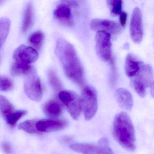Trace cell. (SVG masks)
Here are the masks:
<instances>
[{
  "label": "cell",
  "instance_id": "1",
  "mask_svg": "<svg viewBox=\"0 0 154 154\" xmlns=\"http://www.w3.org/2000/svg\"><path fill=\"white\" fill-rule=\"evenodd\" d=\"M55 53L68 78L80 86L84 85L83 70L73 46L60 38L57 43Z\"/></svg>",
  "mask_w": 154,
  "mask_h": 154
},
{
  "label": "cell",
  "instance_id": "2",
  "mask_svg": "<svg viewBox=\"0 0 154 154\" xmlns=\"http://www.w3.org/2000/svg\"><path fill=\"white\" fill-rule=\"evenodd\" d=\"M112 135L116 141L126 150L132 151L136 149L135 128L126 112H119L114 117Z\"/></svg>",
  "mask_w": 154,
  "mask_h": 154
},
{
  "label": "cell",
  "instance_id": "3",
  "mask_svg": "<svg viewBox=\"0 0 154 154\" xmlns=\"http://www.w3.org/2000/svg\"><path fill=\"white\" fill-rule=\"evenodd\" d=\"M82 109L86 120H90L95 115L98 109L97 94L91 86L85 87L81 97Z\"/></svg>",
  "mask_w": 154,
  "mask_h": 154
},
{
  "label": "cell",
  "instance_id": "4",
  "mask_svg": "<svg viewBox=\"0 0 154 154\" xmlns=\"http://www.w3.org/2000/svg\"><path fill=\"white\" fill-rule=\"evenodd\" d=\"M24 89L26 94L31 100L38 101L42 99V90L40 80L35 70L33 68L26 75Z\"/></svg>",
  "mask_w": 154,
  "mask_h": 154
},
{
  "label": "cell",
  "instance_id": "5",
  "mask_svg": "<svg viewBox=\"0 0 154 154\" xmlns=\"http://www.w3.org/2000/svg\"><path fill=\"white\" fill-rule=\"evenodd\" d=\"M104 32H98L95 36V48L98 57L104 62L112 58L111 36Z\"/></svg>",
  "mask_w": 154,
  "mask_h": 154
},
{
  "label": "cell",
  "instance_id": "6",
  "mask_svg": "<svg viewBox=\"0 0 154 154\" xmlns=\"http://www.w3.org/2000/svg\"><path fill=\"white\" fill-rule=\"evenodd\" d=\"M58 96L60 100L66 106L72 117L75 119L78 118L82 110L81 98L71 91H62Z\"/></svg>",
  "mask_w": 154,
  "mask_h": 154
},
{
  "label": "cell",
  "instance_id": "7",
  "mask_svg": "<svg viewBox=\"0 0 154 154\" xmlns=\"http://www.w3.org/2000/svg\"><path fill=\"white\" fill-rule=\"evenodd\" d=\"M130 34L132 41L140 44L143 37V23L141 11L138 8L133 10L130 24Z\"/></svg>",
  "mask_w": 154,
  "mask_h": 154
},
{
  "label": "cell",
  "instance_id": "8",
  "mask_svg": "<svg viewBox=\"0 0 154 154\" xmlns=\"http://www.w3.org/2000/svg\"><path fill=\"white\" fill-rule=\"evenodd\" d=\"M38 57L35 49L25 45L18 48L13 55L15 63L25 65H30V64L37 60Z\"/></svg>",
  "mask_w": 154,
  "mask_h": 154
},
{
  "label": "cell",
  "instance_id": "9",
  "mask_svg": "<svg viewBox=\"0 0 154 154\" xmlns=\"http://www.w3.org/2000/svg\"><path fill=\"white\" fill-rule=\"evenodd\" d=\"M92 30L98 32H104L110 35H118L122 31L119 23L112 20L103 19H94L91 24Z\"/></svg>",
  "mask_w": 154,
  "mask_h": 154
},
{
  "label": "cell",
  "instance_id": "10",
  "mask_svg": "<svg viewBox=\"0 0 154 154\" xmlns=\"http://www.w3.org/2000/svg\"><path fill=\"white\" fill-rule=\"evenodd\" d=\"M70 148L73 150L83 154H115L109 146L93 144H74Z\"/></svg>",
  "mask_w": 154,
  "mask_h": 154
},
{
  "label": "cell",
  "instance_id": "11",
  "mask_svg": "<svg viewBox=\"0 0 154 154\" xmlns=\"http://www.w3.org/2000/svg\"><path fill=\"white\" fill-rule=\"evenodd\" d=\"M64 2L58 5L54 14L55 17L63 24L67 26H72L74 21L71 4L69 1Z\"/></svg>",
  "mask_w": 154,
  "mask_h": 154
},
{
  "label": "cell",
  "instance_id": "12",
  "mask_svg": "<svg viewBox=\"0 0 154 154\" xmlns=\"http://www.w3.org/2000/svg\"><path fill=\"white\" fill-rule=\"evenodd\" d=\"M115 97L119 106L126 110H130L133 105V99L130 92L123 88H120L115 91Z\"/></svg>",
  "mask_w": 154,
  "mask_h": 154
},
{
  "label": "cell",
  "instance_id": "13",
  "mask_svg": "<svg viewBox=\"0 0 154 154\" xmlns=\"http://www.w3.org/2000/svg\"><path fill=\"white\" fill-rule=\"evenodd\" d=\"M67 125V122L65 120L43 119L38 121L36 128L39 132H49L63 128Z\"/></svg>",
  "mask_w": 154,
  "mask_h": 154
},
{
  "label": "cell",
  "instance_id": "14",
  "mask_svg": "<svg viewBox=\"0 0 154 154\" xmlns=\"http://www.w3.org/2000/svg\"><path fill=\"white\" fill-rule=\"evenodd\" d=\"M143 64V63L139 61L132 54H128L125 59V71L126 75L130 78L136 76Z\"/></svg>",
  "mask_w": 154,
  "mask_h": 154
},
{
  "label": "cell",
  "instance_id": "15",
  "mask_svg": "<svg viewBox=\"0 0 154 154\" xmlns=\"http://www.w3.org/2000/svg\"><path fill=\"white\" fill-rule=\"evenodd\" d=\"M134 78L146 88L150 87L153 81L152 67L149 65L143 64L139 72Z\"/></svg>",
  "mask_w": 154,
  "mask_h": 154
},
{
  "label": "cell",
  "instance_id": "16",
  "mask_svg": "<svg viewBox=\"0 0 154 154\" xmlns=\"http://www.w3.org/2000/svg\"><path fill=\"white\" fill-rule=\"evenodd\" d=\"M44 111L45 114L48 117L56 118L62 113V106L57 101H50L45 105Z\"/></svg>",
  "mask_w": 154,
  "mask_h": 154
},
{
  "label": "cell",
  "instance_id": "17",
  "mask_svg": "<svg viewBox=\"0 0 154 154\" xmlns=\"http://www.w3.org/2000/svg\"><path fill=\"white\" fill-rule=\"evenodd\" d=\"M10 28V21L7 18H2L0 20V45L2 46L8 35Z\"/></svg>",
  "mask_w": 154,
  "mask_h": 154
},
{
  "label": "cell",
  "instance_id": "18",
  "mask_svg": "<svg viewBox=\"0 0 154 154\" xmlns=\"http://www.w3.org/2000/svg\"><path fill=\"white\" fill-rule=\"evenodd\" d=\"M0 109L5 119L14 112L12 104L5 97L2 95L0 96Z\"/></svg>",
  "mask_w": 154,
  "mask_h": 154
},
{
  "label": "cell",
  "instance_id": "19",
  "mask_svg": "<svg viewBox=\"0 0 154 154\" xmlns=\"http://www.w3.org/2000/svg\"><path fill=\"white\" fill-rule=\"evenodd\" d=\"M33 21V10L31 4L27 6L25 10L22 23V29L23 31H26L29 28Z\"/></svg>",
  "mask_w": 154,
  "mask_h": 154
},
{
  "label": "cell",
  "instance_id": "20",
  "mask_svg": "<svg viewBox=\"0 0 154 154\" xmlns=\"http://www.w3.org/2000/svg\"><path fill=\"white\" fill-rule=\"evenodd\" d=\"M32 68L31 65H25L14 62L11 66V72L12 75L18 76L21 75L26 74Z\"/></svg>",
  "mask_w": 154,
  "mask_h": 154
},
{
  "label": "cell",
  "instance_id": "21",
  "mask_svg": "<svg viewBox=\"0 0 154 154\" xmlns=\"http://www.w3.org/2000/svg\"><path fill=\"white\" fill-rule=\"evenodd\" d=\"M107 3L112 16H119L122 12L123 2L122 0H109Z\"/></svg>",
  "mask_w": 154,
  "mask_h": 154
},
{
  "label": "cell",
  "instance_id": "22",
  "mask_svg": "<svg viewBox=\"0 0 154 154\" xmlns=\"http://www.w3.org/2000/svg\"><path fill=\"white\" fill-rule=\"evenodd\" d=\"M38 121L36 120H30L26 121L20 123L18 126L20 129L23 130L29 133H38L39 131L36 128V124Z\"/></svg>",
  "mask_w": 154,
  "mask_h": 154
},
{
  "label": "cell",
  "instance_id": "23",
  "mask_svg": "<svg viewBox=\"0 0 154 154\" xmlns=\"http://www.w3.org/2000/svg\"><path fill=\"white\" fill-rule=\"evenodd\" d=\"M44 34L40 31H37L32 34L29 38V43L37 49H39L44 40Z\"/></svg>",
  "mask_w": 154,
  "mask_h": 154
},
{
  "label": "cell",
  "instance_id": "24",
  "mask_svg": "<svg viewBox=\"0 0 154 154\" xmlns=\"http://www.w3.org/2000/svg\"><path fill=\"white\" fill-rule=\"evenodd\" d=\"M48 77L50 85L55 91H58L62 90V84L54 71L50 70L48 72Z\"/></svg>",
  "mask_w": 154,
  "mask_h": 154
},
{
  "label": "cell",
  "instance_id": "25",
  "mask_svg": "<svg viewBox=\"0 0 154 154\" xmlns=\"http://www.w3.org/2000/svg\"><path fill=\"white\" fill-rule=\"evenodd\" d=\"M26 112L24 110L17 111L11 113L5 119L8 124L11 126H15L17 122L21 117L26 114Z\"/></svg>",
  "mask_w": 154,
  "mask_h": 154
},
{
  "label": "cell",
  "instance_id": "26",
  "mask_svg": "<svg viewBox=\"0 0 154 154\" xmlns=\"http://www.w3.org/2000/svg\"><path fill=\"white\" fill-rule=\"evenodd\" d=\"M132 84L134 90L139 96L143 98L146 95V88L145 86L138 82L137 80L134 79L132 82Z\"/></svg>",
  "mask_w": 154,
  "mask_h": 154
},
{
  "label": "cell",
  "instance_id": "27",
  "mask_svg": "<svg viewBox=\"0 0 154 154\" xmlns=\"http://www.w3.org/2000/svg\"><path fill=\"white\" fill-rule=\"evenodd\" d=\"M13 87V83L8 77L1 76L0 78V90L2 91L10 90Z\"/></svg>",
  "mask_w": 154,
  "mask_h": 154
},
{
  "label": "cell",
  "instance_id": "28",
  "mask_svg": "<svg viewBox=\"0 0 154 154\" xmlns=\"http://www.w3.org/2000/svg\"><path fill=\"white\" fill-rule=\"evenodd\" d=\"M127 18L128 15L125 11H122L119 15V24L122 28H124L126 26L127 24Z\"/></svg>",
  "mask_w": 154,
  "mask_h": 154
},
{
  "label": "cell",
  "instance_id": "29",
  "mask_svg": "<svg viewBox=\"0 0 154 154\" xmlns=\"http://www.w3.org/2000/svg\"><path fill=\"white\" fill-rule=\"evenodd\" d=\"M2 146L5 153L8 154H11L12 153V148L9 143L8 142H4L2 144Z\"/></svg>",
  "mask_w": 154,
  "mask_h": 154
},
{
  "label": "cell",
  "instance_id": "30",
  "mask_svg": "<svg viewBox=\"0 0 154 154\" xmlns=\"http://www.w3.org/2000/svg\"><path fill=\"white\" fill-rule=\"evenodd\" d=\"M99 145H102V146H109V141L106 138H103L101 139L99 141Z\"/></svg>",
  "mask_w": 154,
  "mask_h": 154
},
{
  "label": "cell",
  "instance_id": "31",
  "mask_svg": "<svg viewBox=\"0 0 154 154\" xmlns=\"http://www.w3.org/2000/svg\"><path fill=\"white\" fill-rule=\"evenodd\" d=\"M150 93L152 97L154 98V80L152 82L151 85H150Z\"/></svg>",
  "mask_w": 154,
  "mask_h": 154
}]
</instances>
